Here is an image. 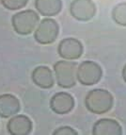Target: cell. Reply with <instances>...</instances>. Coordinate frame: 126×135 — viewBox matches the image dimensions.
<instances>
[{"label": "cell", "instance_id": "1", "mask_svg": "<svg viewBox=\"0 0 126 135\" xmlns=\"http://www.w3.org/2000/svg\"><path fill=\"white\" fill-rule=\"evenodd\" d=\"M114 99L110 93L104 89H94L88 92L85 98L86 108L90 113L103 114L112 109Z\"/></svg>", "mask_w": 126, "mask_h": 135}, {"label": "cell", "instance_id": "2", "mask_svg": "<svg viewBox=\"0 0 126 135\" xmlns=\"http://www.w3.org/2000/svg\"><path fill=\"white\" fill-rule=\"evenodd\" d=\"M56 82L59 87L69 89L76 84L77 64L74 61H59L54 64Z\"/></svg>", "mask_w": 126, "mask_h": 135}, {"label": "cell", "instance_id": "3", "mask_svg": "<svg viewBox=\"0 0 126 135\" xmlns=\"http://www.w3.org/2000/svg\"><path fill=\"white\" fill-rule=\"evenodd\" d=\"M39 15L31 9L20 11L12 16V27L21 35H28L33 31L39 23Z\"/></svg>", "mask_w": 126, "mask_h": 135}, {"label": "cell", "instance_id": "4", "mask_svg": "<svg viewBox=\"0 0 126 135\" xmlns=\"http://www.w3.org/2000/svg\"><path fill=\"white\" fill-rule=\"evenodd\" d=\"M103 76V70L98 63L92 61H86L78 66L76 77L81 84L91 86L98 83Z\"/></svg>", "mask_w": 126, "mask_h": 135}, {"label": "cell", "instance_id": "5", "mask_svg": "<svg viewBox=\"0 0 126 135\" xmlns=\"http://www.w3.org/2000/svg\"><path fill=\"white\" fill-rule=\"evenodd\" d=\"M59 25L54 19H43L35 30L34 38L41 45H49L56 41L59 35Z\"/></svg>", "mask_w": 126, "mask_h": 135}, {"label": "cell", "instance_id": "6", "mask_svg": "<svg viewBox=\"0 0 126 135\" xmlns=\"http://www.w3.org/2000/svg\"><path fill=\"white\" fill-rule=\"evenodd\" d=\"M71 15L78 21H88L96 13V6L92 0H74L70 5Z\"/></svg>", "mask_w": 126, "mask_h": 135}, {"label": "cell", "instance_id": "7", "mask_svg": "<svg viewBox=\"0 0 126 135\" xmlns=\"http://www.w3.org/2000/svg\"><path fill=\"white\" fill-rule=\"evenodd\" d=\"M57 52L64 60H77L83 54V45L77 39L66 38L59 43Z\"/></svg>", "mask_w": 126, "mask_h": 135}, {"label": "cell", "instance_id": "8", "mask_svg": "<svg viewBox=\"0 0 126 135\" xmlns=\"http://www.w3.org/2000/svg\"><path fill=\"white\" fill-rule=\"evenodd\" d=\"M74 107V99L70 94L60 92L53 95L50 100V108L57 114L69 113Z\"/></svg>", "mask_w": 126, "mask_h": 135}, {"label": "cell", "instance_id": "9", "mask_svg": "<svg viewBox=\"0 0 126 135\" xmlns=\"http://www.w3.org/2000/svg\"><path fill=\"white\" fill-rule=\"evenodd\" d=\"M94 135H122V128L118 121L109 118L100 119L93 126Z\"/></svg>", "mask_w": 126, "mask_h": 135}, {"label": "cell", "instance_id": "10", "mask_svg": "<svg viewBox=\"0 0 126 135\" xmlns=\"http://www.w3.org/2000/svg\"><path fill=\"white\" fill-rule=\"evenodd\" d=\"M7 128L12 135H27L32 129V122L25 115H16L9 121Z\"/></svg>", "mask_w": 126, "mask_h": 135}, {"label": "cell", "instance_id": "11", "mask_svg": "<svg viewBox=\"0 0 126 135\" xmlns=\"http://www.w3.org/2000/svg\"><path fill=\"white\" fill-rule=\"evenodd\" d=\"M20 110V102L18 98L9 94L0 95V116L9 118L18 113Z\"/></svg>", "mask_w": 126, "mask_h": 135}, {"label": "cell", "instance_id": "12", "mask_svg": "<svg viewBox=\"0 0 126 135\" xmlns=\"http://www.w3.org/2000/svg\"><path fill=\"white\" fill-rule=\"evenodd\" d=\"M32 80L43 89H49L54 86L55 80L52 71L47 66H38L32 72Z\"/></svg>", "mask_w": 126, "mask_h": 135}, {"label": "cell", "instance_id": "13", "mask_svg": "<svg viewBox=\"0 0 126 135\" xmlns=\"http://www.w3.org/2000/svg\"><path fill=\"white\" fill-rule=\"evenodd\" d=\"M35 7L43 16H55L59 14L62 8L61 0H36Z\"/></svg>", "mask_w": 126, "mask_h": 135}, {"label": "cell", "instance_id": "14", "mask_svg": "<svg viewBox=\"0 0 126 135\" xmlns=\"http://www.w3.org/2000/svg\"><path fill=\"white\" fill-rule=\"evenodd\" d=\"M112 18L116 24L126 27V2L116 5L112 11Z\"/></svg>", "mask_w": 126, "mask_h": 135}, {"label": "cell", "instance_id": "15", "mask_svg": "<svg viewBox=\"0 0 126 135\" xmlns=\"http://www.w3.org/2000/svg\"><path fill=\"white\" fill-rule=\"evenodd\" d=\"M28 0H1V3L5 8L10 11L22 9L27 4Z\"/></svg>", "mask_w": 126, "mask_h": 135}, {"label": "cell", "instance_id": "16", "mask_svg": "<svg viewBox=\"0 0 126 135\" xmlns=\"http://www.w3.org/2000/svg\"><path fill=\"white\" fill-rule=\"evenodd\" d=\"M55 135H77V131H75L71 127H60L53 132Z\"/></svg>", "mask_w": 126, "mask_h": 135}, {"label": "cell", "instance_id": "17", "mask_svg": "<svg viewBox=\"0 0 126 135\" xmlns=\"http://www.w3.org/2000/svg\"><path fill=\"white\" fill-rule=\"evenodd\" d=\"M122 78H123V80L126 82V64H125V65H124L123 69H122Z\"/></svg>", "mask_w": 126, "mask_h": 135}]
</instances>
